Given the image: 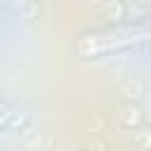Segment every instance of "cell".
Listing matches in <instances>:
<instances>
[{
    "label": "cell",
    "instance_id": "cell-1",
    "mask_svg": "<svg viewBox=\"0 0 151 151\" xmlns=\"http://www.w3.org/2000/svg\"><path fill=\"white\" fill-rule=\"evenodd\" d=\"M149 38V26L146 24H127V26H116L109 31H99L92 35H83L78 42V52L85 57H99V54H111L132 45H139Z\"/></svg>",
    "mask_w": 151,
    "mask_h": 151
},
{
    "label": "cell",
    "instance_id": "cell-2",
    "mask_svg": "<svg viewBox=\"0 0 151 151\" xmlns=\"http://www.w3.org/2000/svg\"><path fill=\"white\" fill-rule=\"evenodd\" d=\"M2 120H5V111L0 109V125H2Z\"/></svg>",
    "mask_w": 151,
    "mask_h": 151
}]
</instances>
